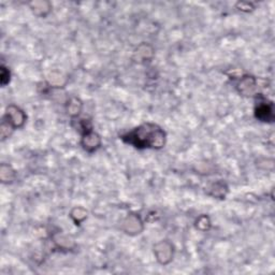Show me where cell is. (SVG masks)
I'll return each instance as SVG.
<instances>
[{
    "label": "cell",
    "mask_w": 275,
    "mask_h": 275,
    "mask_svg": "<svg viewBox=\"0 0 275 275\" xmlns=\"http://www.w3.org/2000/svg\"><path fill=\"white\" fill-rule=\"evenodd\" d=\"M155 253H156V256L157 259H158V261L162 264H166L171 260V257H172V246L170 243L168 242H164V249L165 251H161V248H159L158 246L156 245L155 247Z\"/></svg>",
    "instance_id": "cell-5"
},
{
    "label": "cell",
    "mask_w": 275,
    "mask_h": 275,
    "mask_svg": "<svg viewBox=\"0 0 275 275\" xmlns=\"http://www.w3.org/2000/svg\"><path fill=\"white\" fill-rule=\"evenodd\" d=\"M121 140L137 149H162L166 144V132L159 126L146 123L120 138Z\"/></svg>",
    "instance_id": "cell-1"
},
{
    "label": "cell",
    "mask_w": 275,
    "mask_h": 275,
    "mask_svg": "<svg viewBox=\"0 0 275 275\" xmlns=\"http://www.w3.org/2000/svg\"><path fill=\"white\" fill-rule=\"evenodd\" d=\"M256 116L262 121H272L273 120V105L272 103H260L256 106Z\"/></svg>",
    "instance_id": "cell-4"
},
{
    "label": "cell",
    "mask_w": 275,
    "mask_h": 275,
    "mask_svg": "<svg viewBox=\"0 0 275 275\" xmlns=\"http://www.w3.org/2000/svg\"><path fill=\"white\" fill-rule=\"evenodd\" d=\"M3 120H7L13 128H18V127H22L26 121V115L18 106L9 105L7 108L6 115L3 116Z\"/></svg>",
    "instance_id": "cell-2"
},
{
    "label": "cell",
    "mask_w": 275,
    "mask_h": 275,
    "mask_svg": "<svg viewBox=\"0 0 275 275\" xmlns=\"http://www.w3.org/2000/svg\"><path fill=\"white\" fill-rule=\"evenodd\" d=\"M81 109H82V103L79 99L72 98L70 100V103L68 104V113L71 116H76L79 113Z\"/></svg>",
    "instance_id": "cell-6"
},
{
    "label": "cell",
    "mask_w": 275,
    "mask_h": 275,
    "mask_svg": "<svg viewBox=\"0 0 275 275\" xmlns=\"http://www.w3.org/2000/svg\"><path fill=\"white\" fill-rule=\"evenodd\" d=\"M100 144H101L100 137L97 134H95V132L89 131V132H86V134L83 135L82 145H83L85 151L94 152V151L98 149Z\"/></svg>",
    "instance_id": "cell-3"
},
{
    "label": "cell",
    "mask_w": 275,
    "mask_h": 275,
    "mask_svg": "<svg viewBox=\"0 0 275 275\" xmlns=\"http://www.w3.org/2000/svg\"><path fill=\"white\" fill-rule=\"evenodd\" d=\"M10 82V71L2 66L1 67V85L6 86Z\"/></svg>",
    "instance_id": "cell-7"
}]
</instances>
